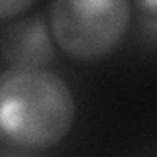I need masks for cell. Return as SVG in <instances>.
<instances>
[{
    "label": "cell",
    "instance_id": "obj_2",
    "mask_svg": "<svg viewBox=\"0 0 157 157\" xmlns=\"http://www.w3.org/2000/svg\"><path fill=\"white\" fill-rule=\"evenodd\" d=\"M130 20L126 0H55L47 22L55 45L77 61L92 63L120 45Z\"/></svg>",
    "mask_w": 157,
    "mask_h": 157
},
{
    "label": "cell",
    "instance_id": "obj_4",
    "mask_svg": "<svg viewBox=\"0 0 157 157\" xmlns=\"http://www.w3.org/2000/svg\"><path fill=\"white\" fill-rule=\"evenodd\" d=\"M28 8H32L29 0H0V22L16 18Z\"/></svg>",
    "mask_w": 157,
    "mask_h": 157
},
{
    "label": "cell",
    "instance_id": "obj_5",
    "mask_svg": "<svg viewBox=\"0 0 157 157\" xmlns=\"http://www.w3.org/2000/svg\"><path fill=\"white\" fill-rule=\"evenodd\" d=\"M136 8L144 14L149 26H157V2H136Z\"/></svg>",
    "mask_w": 157,
    "mask_h": 157
},
{
    "label": "cell",
    "instance_id": "obj_1",
    "mask_svg": "<svg viewBox=\"0 0 157 157\" xmlns=\"http://www.w3.org/2000/svg\"><path fill=\"white\" fill-rule=\"evenodd\" d=\"M77 116L73 90L49 69H12L0 75V140L28 151L59 145Z\"/></svg>",
    "mask_w": 157,
    "mask_h": 157
},
{
    "label": "cell",
    "instance_id": "obj_3",
    "mask_svg": "<svg viewBox=\"0 0 157 157\" xmlns=\"http://www.w3.org/2000/svg\"><path fill=\"white\" fill-rule=\"evenodd\" d=\"M0 51L12 69H45L55 61V39L47 18L33 14L2 26Z\"/></svg>",
    "mask_w": 157,
    "mask_h": 157
},
{
    "label": "cell",
    "instance_id": "obj_6",
    "mask_svg": "<svg viewBox=\"0 0 157 157\" xmlns=\"http://www.w3.org/2000/svg\"><path fill=\"white\" fill-rule=\"evenodd\" d=\"M0 157H33L32 151L28 149H22V147H16V145H2L0 147Z\"/></svg>",
    "mask_w": 157,
    "mask_h": 157
}]
</instances>
